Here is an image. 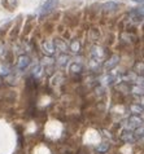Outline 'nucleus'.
Instances as JSON below:
<instances>
[{
	"instance_id": "f257e3e1",
	"label": "nucleus",
	"mask_w": 144,
	"mask_h": 154,
	"mask_svg": "<svg viewBox=\"0 0 144 154\" xmlns=\"http://www.w3.org/2000/svg\"><path fill=\"white\" fill-rule=\"evenodd\" d=\"M57 4H58V0H43L39 8H38V14L44 16V14L51 13L57 7Z\"/></svg>"
},
{
	"instance_id": "f03ea898",
	"label": "nucleus",
	"mask_w": 144,
	"mask_h": 154,
	"mask_svg": "<svg viewBox=\"0 0 144 154\" xmlns=\"http://www.w3.org/2000/svg\"><path fill=\"white\" fill-rule=\"evenodd\" d=\"M139 127H143V119L142 117H138V115L130 117L125 123V130H129V131H135Z\"/></svg>"
},
{
	"instance_id": "7ed1b4c3",
	"label": "nucleus",
	"mask_w": 144,
	"mask_h": 154,
	"mask_svg": "<svg viewBox=\"0 0 144 154\" xmlns=\"http://www.w3.org/2000/svg\"><path fill=\"white\" fill-rule=\"evenodd\" d=\"M121 139L127 144H134L136 143L135 140V136H134V131H129V130H124L121 132Z\"/></svg>"
},
{
	"instance_id": "20e7f679",
	"label": "nucleus",
	"mask_w": 144,
	"mask_h": 154,
	"mask_svg": "<svg viewBox=\"0 0 144 154\" xmlns=\"http://www.w3.org/2000/svg\"><path fill=\"white\" fill-rule=\"evenodd\" d=\"M29 65H30V57L29 56H21L18 58V61H17V69L18 70H26Z\"/></svg>"
},
{
	"instance_id": "39448f33",
	"label": "nucleus",
	"mask_w": 144,
	"mask_h": 154,
	"mask_svg": "<svg viewBox=\"0 0 144 154\" xmlns=\"http://www.w3.org/2000/svg\"><path fill=\"white\" fill-rule=\"evenodd\" d=\"M118 62H120V56L118 54H113V56L108 60L107 62H105V65H104V67H105V70H112L114 66L116 65H118Z\"/></svg>"
},
{
	"instance_id": "423d86ee",
	"label": "nucleus",
	"mask_w": 144,
	"mask_h": 154,
	"mask_svg": "<svg viewBox=\"0 0 144 154\" xmlns=\"http://www.w3.org/2000/svg\"><path fill=\"white\" fill-rule=\"evenodd\" d=\"M43 51L45 54H48V56H52L55 53V45H53V42L52 40H45L43 43Z\"/></svg>"
},
{
	"instance_id": "0eeeda50",
	"label": "nucleus",
	"mask_w": 144,
	"mask_h": 154,
	"mask_svg": "<svg viewBox=\"0 0 144 154\" xmlns=\"http://www.w3.org/2000/svg\"><path fill=\"white\" fill-rule=\"evenodd\" d=\"M103 57H104V51L100 47H95L94 51H92V58H94V61H100Z\"/></svg>"
},
{
	"instance_id": "6e6552de",
	"label": "nucleus",
	"mask_w": 144,
	"mask_h": 154,
	"mask_svg": "<svg viewBox=\"0 0 144 154\" xmlns=\"http://www.w3.org/2000/svg\"><path fill=\"white\" fill-rule=\"evenodd\" d=\"M130 110H131V113H133L134 115H139L143 113V106L142 105H131L130 106Z\"/></svg>"
},
{
	"instance_id": "1a4fd4ad",
	"label": "nucleus",
	"mask_w": 144,
	"mask_h": 154,
	"mask_svg": "<svg viewBox=\"0 0 144 154\" xmlns=\"http://www.w3.org/2000/svg\"><path fill=\"white\" fill-rule=\"evenodd\" d=\"M53 45H56V48L58 51H61V52H65V51H66V44L62 40H60V39H56V42L53 43Z\"/></svg>"
},
{
	"instance_id": "9d476101",
	"label": "nucleus",
	"mask_w": 144,
	"mask_h": 154,
	"mask_svg": "<svg viewBox=\"0 0 144 154\" xmlns=\"http://www.w3.org/2000/svg\"><path fill=\"white\" fill-rule=\"evenodd\" d=\"M67 61H69V57H67L66 54H61V56H58V58H57V63L60 66H65Z\"/></svg>"
},
{
	"instance_id": "9b49d317",
	"label": "nucleus",
	"mask_w": 144,
	"mask_h": 154,
	"mask_svg": "<svg viewBox=\"0 0 144 154\" xmlns=\"http://www.w3.org/2000/svg\"><path fill=\"white\" fill-rule=\"evenodd\" d=\"M108 149H109V143H101L99 146L96 148V150L99 153H105V152H108Z\"/></svg>"
},
{
	"instance_id": "f8f14e48",
	"label": "nucleus",
	"mask_w": 144,
	"mask_h": 154,
	"mask_svg": "<svg viewBox=\"0 0 144 154\" xmlns=\"http://www.w3.org/2000/svg\"><path fill=\"white\" fill-rule=\"evenodd\" d=\"M42 71H43L42 65H36V67H34L33 69V75L35 76V78H39V76L42 75Z\"/></svg>"
},
{
	"instance_id": "ddd939ff",
	"label": "nucleus",
	"mask_w": 144,
	"mask_h": 154,
	"mask_svg": "<svg viewBox=\"0 0 144 154\" xmlns=\"http://www.w3.org/2000/svg\"><path fill=\"white\" fill-rule=\"evenodd\" d=\"M79 42L78 40H73V42H71V44H70V51H71V52H78V51H79Z\"/></svg>"
},
{
	"instance_id": "4468645a",
	"label": "nucleus",
	"mask_w": 144,
	"mask_h": 154,
	"mask_svg": "<svg viewBox=\"0 0 144 154\" xmlns=\"http://www.w3.org/2000/svg\"><path fill=\"white\" fill-rule=\"evenodd\" d=\"M17 3H18V0H4V2H3V4H5V5L9 8V9L14 8L17 5Z\"/></svg>"
},
{
	"instance_id": "2eb2a0df",
	"label": "nucleus",
	"mask_w": 144,
	"mask_h": 154,
	"mask_svg": "<svg viewBox=\"0 0 144 154\" xmlns=\"http://www.w3.org/2000/svg\"><path fill=\"white\" fill-rule=\"evenodd\" d=\"M70 71H73V72L82 71V65H80V63H73V65L70 66Z\"/></svg>"
},
{
	"instance_id": "dca6fc26",
	"label": "nucleus",
	"mask_w": 144,
	"mask_h": 154,
	"mask_svg": "<svg viewBox=\"0 0 144 154\" xmlns=\"http://www.w3.org/2000/svg\"><path fill=\"white\" fill-rule=\"evenodd\" d=\"M104 8H105L107 11H114V9H117V4L113 3V2H109V3L105 4Z\"/></svg>"
},
{
	"instance_id": "f3484780",
	"label": "nucleus",
	"mask_w": 144,
	"mask_h": 154,
	"mask_svg": "<svg viewBox=\"0 0 144 154\" xmlns=\"http://www.w3.org/2000/svg\"><path fill=\"white\" fill-rule=\"evenodd\" d=\"M133 2H135V3H143V0H133Z\"/></svg>"
}]
</instances>
